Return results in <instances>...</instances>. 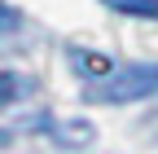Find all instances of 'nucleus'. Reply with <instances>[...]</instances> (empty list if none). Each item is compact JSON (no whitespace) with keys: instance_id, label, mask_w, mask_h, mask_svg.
I'll return each mask as SVG.
<instances>
[{"instance_id":"1","label":"nucleus","mask_w":158,"mask_h":154,"mask_svg":"<svg viewBox=\"0 0 158 154\" xmlns=\"http://www.w3.org/2000/svg\"><path fill=\"white\" fill-rule=\"evenodd\" d=\"M88 101H145L158 97V62H136L123 71H106L101 79H92V88L84 92Z\"/></svg>"},{"instance_id":"2","label":"nucleus","mask_w":158,"mask_h":154,"mask_svg":"<svg viewBox=\"0 0 158 154\" xmlns=\"http://www.w3.org/2000/svg\"><path fill=\"white\" fill-rule=\"evenodd\" d=\"M48 137H53L57 145H75V150H84V145L97 141V128H92L88 119H62V123H48Z\"/></svg>"},{"instance_id":"3","label":"nucleus","mask_w":158,"mask_h":154,"mask_svg":"<svg viewBox=\"0 0 158 154\" xmlns=\"http://www.w3.org/2000/svg\"><path fill=\"white\" fill-rule=\"evenodd\" d=\"M114 13H127V18H154L158 22V0H106Z\"/></svg>"},{"instance_id":"4","label":"nucleus","mask_w":158,"mask_h":154,"mask_svg":"<svg viewBox=\"0 0 158 154\" xmlns=\"http://www.w3.org/2000/svg\"><path fill=\"white\" fill-rule=\"evenodd\" d=\"M70 62L84 71L88 79H97V75H106V71H110V62H106V57H92V53H84V49H70Z\"/></svg>"},{"instance_id":"5","label":"nucleus","mask_w":158,"mask_h":154,"mask_svg":"<svg viewBox=\"0 0 158 154\" xmlns=\"http://www.w3.org/2000/svg\"><path fill=\"white\" fill-rule=\"evenodd\" d=\"M22 88H27V84L18 79V75H9V71H0V110H5V106H9L13 97H22Z\"/></svg>"},{"instance_id":"6","label":"nucleus","mask_w":158,"mask_h":154,"mask_svg":"<svg viewBox=\"0 0 158 154\" xmlns=\"http://www.w3.org/2000/svg\"><path fill=\"white\" fill-rule=\"evenodd\" d=\"M18 27H22V13H18L13 5H5V0H0V35H13Z\"/></svg>"}]
</instances>
